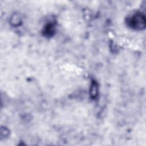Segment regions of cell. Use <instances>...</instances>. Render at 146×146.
Returning <instances> with one entry per match:
<instances>
[{
  "label": "cell",
  "instance_id": "cell-1",
  "mask_svg": "<svg viewBox=\"0 0 146 146\" xmlns=\"http://www.w3.org/2000/svg\"><path fill=\"white\" fill-rule=\"evenodd\" d=\"M127 23L130 27L135 30H141L145 27V17L141 13L138 12L128 17Z\"/></svg>",
  "mask_w": 146,
  "mask_h": 146
},
{
  "label": "cell",
  "instance_id": "cell-2",
  "mask_svg": "<svg viewBox=\"0 0 146 146\" xmlns=\"http://www.w3.org/2000/svg\"><path fill=\"white\" fill-rule=\"evenodd\" d=\"M98 85L96 81H92L90 87V95L92 99L96 98L98 94Z\"/></svg>",
  "mask_w": 146,
  "mask_h": 146
},
{
  "label": "cell",
  "instance_id": "cell-3",
  "mask_svg": "<svg viewBox=\"0 0 146 146\" xmlns=\"http://www.w3.org/2000/svg\"><path fill=\"white\" fill-rule=\"evenodd\" d=\"M55 31V28L54 25L52 23L47 24L44 28L43 30V33L46 36H52Z\"/></svg>",
  "mask_w": 146,
  "mask_h": 146
}]
</instances>
